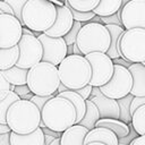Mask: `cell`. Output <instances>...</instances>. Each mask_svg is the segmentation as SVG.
Wrapping results in <instances>:
<instances>
[{
  "mask_svg": "<svg viewBox=\"0 0 145 145\" xmlns=\"http://www.w3.org/2000/svg\"><path fill=\"white\" fill-rule=\"evenodd\" d=\"M120 58L145 65V28L125 29L119 40Z\"/></svg>",
  "mask_w": 145,
  "mask_h": 145,
  "instance_id": "obj_7",
  "label": "cell"
},
{
  "mask_svg": "<svg viewBox=\"0 0 145 145\" xmlns=\"http://www.w3.org/2000/svg\"><path fill=\"white\" fill-rule=\"evenodd\" d=\"M68 88L65 86V85H62L61 83L59 84V86H58V88H57V93H60V92H63V91H67ZM57 95V94H56Z\"/></svg>",
  "mask_w": 145,
  "mask_h": 145,
  "instance_id": "obj_47",
  "label": "cell"
},
{
  "mask_svg": "<svg viewBox=\"0 0 145 145\" xmlns=\"http://www.w3.org/2000/svg\"><path fill=\"white\" fill-rule=\"evenodd\" d=\"M75 43L83 56L89 52L105 53L110 45V33L104 24L88 22L79 28Z\"/></svg>",
  "mask_w": 145,
  "mask_h": 145,
  "instance_id": "obj_6",
  "label": "cell"
},
{
  "mask_svg": "<svg viewBox=\"0 0 145 145\" xmlns=\"http://www.w3.org/2000/svg\"><path fill=\"white\" fill-rule=\"evenodd\" d=\"M59 79L68 89H78L89 83L92 69L83 54H67L57 66Z\"/></svg>",
  "mask_w": 145,
  "mask_h": 145,
  "instance_id": "obj_3",
  "label": "cell"
},
{
  "mask_svg": "<svg viewBox=\"0 0 145 145\" xmlns=\"http://www.w3.org/2000/svg\"><path fill=\"white\" fill-rule=\"evenodd\" d=\"M95 127H104L110 129L118 138L126 137L130 131V126L120 119L113 118H100L95 122Z\"/></svg>",
  "mask_w": 145,
  "mask_h": 145,
  "instance_id": "obj_20",
  "label": "cell"
},
{
  "mask_svg": "<svg viewBox=\"0 0 145 145\" xmlns=\"http://www.w3.org/2000/svg\"><path fill=\"white\" fill-rule=\"evenodd\" d=\"M56 15V6L49 0H27L22 9V24L33 32L43 33L51 27Z\"/></svg>",
  "mask_w": 145,
  "mask_h": 145,
  "instance_id": "obj_5",
  "label": "cell"
},
{
  "mask_svg": "<svg viewBox=\"0 0 145 145\" xmlns=\"http://www.w3.org/2000/svg\"><path fill=\"white\" fill-rule=\"evenodd\" d=\"M68 5L78 11H92L100 0H66Z\"/></svg>",
  "mask_w": 145,
  "mask_h": 145,
  "instance_id": "obj_30",
  "label": "cell"
},
{
  "mask_svg": "<svg viewBox=\"0 0 145 145\" xmlns=\"http://www.w3.org/2000/svg\"><path fill=\"white\" fill-rule=\"evenodd\" d=\"M57 95L61 96V97H65V99H67L68 101L71 102V104L74 105V108L76 110V123H78L82 120V118L84 117V113H85V110H86L85 100L72 89H67V91L57 93Z\"/></svg>",
  "mask_w": 145,
  "mask_h": 145,
  "instance_id": "obj_22",
  "label": "cell"
},
{
  "mask_svg": "<svg viewBox=\"0 0 145 145\" xmlns=\"http://www.w3.org/2000/svg\"><path fill=\"white\" fill-rule=\"evenodd\" d=\"M100 23H102L104 25H106V24H114V25H118V26H122L121 22H120V12H119V10L116 14H113V15L100 17Z\"/></svg>",
  "mask_w": 145,
  "mask_h": 145,
  "instance_id": "obj_34",
  "label": "cell"
},
{
  "mask_svg": "<svg viewBox=\"0 0 145 145\" xmlns=\"http://www.w3.org/2000/svg\"><path fill=\"white\" fill-rule=\"evenodd\" d=\"M91 65L92 76L89 79V85L93 87H100L109 82L113 74L112 59L103 52H89L84 56Z\"/></svg>",
  "mask_w": 145,
  "mask_h": 145,
  "instance_id": "obj_9",
  "label": "cell"
},
{
  "mask_svg": "<svg viewBox=\"0 0 145 145\" xmlns=\"http://www.w3.org/2000/svg\"><path fill=\"white\" fill-rule=\"evenodd\" d=\"M23 25L10 14H0V48L7 49L17 45L22 36Z\"/></svg>",
  "mask_w": 145,
  "mask_h": 145,
  "instance_id": "obj_13",
  "label": "cell"
},
{
  "mask_svg": "<svg viewBox=\"0 0 145 145\" xmlns=\"http://www.w3.org/2000/svg\"><path fill=\"white\" fill-rule=\"evenodd\" d=\"M72 54H82L76 43H74V44H72Z\"/></svg>",
  "mask_w": 145,
  "mask_h": 145,
  "instance_id": "obj_46",
  "label": "cell"
},
{
  "mask_svg": "<svg viewBox=\"0 0 145 145\" xmlns=\"http://www.w3.org/2000/svg\"><path fill=\"white\" fill-rule=\"evenodd\" d=\"M42 44V60L44 62L58 66L67 56V44L62 36L52 37L44 33H40L37 36Z\"/></svg>",
  "mask_w": 145,
  "mask_h": 145,
  "instance_id": "obj_11",
  "label": "cell"
},
{
  "mask_svg": "<svg viewBox=\"0 0 145 145\" xmlns=\"http://www.w3.org/2000/svg\"><path fill=\"white\" fill-rule=\"evenodd\" d=\"M85 145H105L103 143H100V142H91V143H87Z\"/></svg>",
  "mask_w": 145,
  "mask_h": 145,
  "instance_id": "obj_49",
  "label": "cell"
},
{
  "mask_svg": "<svg viewBox=\"0 0 145 145\" xmlns=\"http://www.w3.org/2000/svg\"><path fill=\"white\" fill-rule=\"evenodd\" d=\"M130 126L138 136L145 135V104L140 105L131 113Z\"/></svg>",
  "mask_w": 145,
  "mask_h": 145,
  "instance_id": "obj_27",
  "label": "cell"
},
{
  "mask_svg": "<svg viewBox=\"0 0 145 145\" xmlns=\"http://www.w3.org/2000/svg\"><path fill=\"white\" fill-rule=\"evenodd\" d=\"M12 92H15V93H16V94L19 96V99H23L25 95H27L28 93H31V91H29V88H28V86H27L26 84L15 86Z\"/></svg>",
  "mask_w": 145,
  "mask_h": 145,
  "instance_id": "obj_38",
  "label": "cell"
},
{
  "mask_svg": "<svg viewBox=\"0 0 145 145\" xmlns=\"http://www.w3.org/2000/svg\"><path fill=\"white\" fill-rule=\"evenodd\" d=\"M0 14H1V11H0Z\"/></svg>",
  "mask_w": 145,
  "mask_h": 145,
  "instance_id": "obj_51",
  "label": "cell"
},
{
  "mask_svg": "<svg viewBox=\"0 0 145 145\" xmlns=\"http://www.w3.org/2000/svg\"><path fill=\"white\" fill-rule=\"evenodd\" d=\"M63 5L69 8V10H70V12H71V15H72V18H74V20H76V22L86 23V22H89V20L95 16V14H94L93 11H78V10L71 8V7L68 5V2H67L66 0H63Z\"/></svg>",
  "mask_w": 145,
  "mask_h": 145,
  "instance_id": "obj_31",
  "label": "cell"
},
{
  "mask_svg": "<svg viewBox=\"0 0 145 145\" xmlns=\"http://www.w3.org/2000/svg\"><path fill=\"white\" fill-rule=\"evenodd\" d=\"M43 145H45V144H43Z\"/></svg>",
  "mask_w": 145,
  "mask_h": 145,
  "instance_id": "obj_50",
  "label": "cell"
},
{
  "mask_svg": "<svg viewBox=\"0 0 145 145\" xmlns=\"http://www.w3.org/2000/svg\"><path fill=\"white\" fill-rule=\"evenodd\" d=\"M85 104H86V110H85L84 117L78 122V125H82L85 128H87L88 130H91L95 127V122L100 119V116H99V111H97L96 105L92 101L85 100Z\"/></svg>",
  "mask_w": 145,
  "mask_h": 145,
  "instance_id": "obj_25",
  "label": "cell"
},
{
  "mask_svg": "<svg viewBox=\"0 0 145 145\" xmlns=\"http://www.w3.org/2000/svg\"><path fill=\"white\" fill-rule=\"evenodd\" d=\"M9 143L10 145H43L44 144V134L41 127H37L34 131L29 134H16L14 131L9 133Z\"/></svg>",
  "mask_w": 145,
  "mask_h": 145,
  "instance_id": "obj_18",
  "label": "cell"
},
{
  "mask_svg": "<svg viewBox=\"0 0 145 145\" xmlns=\"http://www.w3.org/2000/svg\"><path fill=\"white\" fill-rule=\"evenodd\" d=\"M112 62H113V63H118V65H120V66H123V67H126V68H128L129 65L131 63V62H129V61H127V60H125V59H122V58L112 59Z\"/></svg>",
  "mask_w": 145,
  "mask_h": 145,
  "instance_id": "obj_43",
  "label": "cell"
},
{
  "mask_svg": "<svg viewBox=\"0 0 145 145\" xmlns=\"http://www.w3.org/2000/svg\"><path fill=\"white\" fill-rule=\"evenodd\" d=\"M92 101L99 111L100 118H113V119H119V105L117 100L111 99L102 94L99 89V87H93L89 97L87 99Z\"/></svg>",
  "mask_w": 145,
  "mask_h": 145,
  "instance_id": "obj_14",
  "label": "cell"
},
{
  "mask_svg": "<svg viewBox=\"0 0 145 145\" xmlns=\"http://www.w3.org/2000/svg\"><path fill=\"white\" fill-rule=\"evenodd\" d=\"M145 104V96H133L131 100H130V104H129V112H130V116L131 113L137 109L139 108L140 105Z\"/></svg>",
  "mask_w": 145,
  "mask_h": 145,
  "instance_id": "obj_37",
  "label": "cell"
},
{
  "mask_svg": "<svg viewBox=\"0 0 145 145\" xmlns=\"http://www.w3.org/2000/svg\"><path fill=\"white\" fill-rule=\"evenodd\" d=\"M41 122L44 127L62 133L68 127L76 123V110L70 101L54 95L45 102L41 109Z\"/></svg>",
  "mask_w": 145,
  "mask_h": 145,
  "instance_id": "obj_1",
  "label": "cell"
},
{
  "mask_svg": "<svg viewBox=\"0 0 145 145\" xmlns=\"http://www.w3.org/2000/svg\"><path fill=\"white\" fill-rule=\"evenodd\" d=\"M92 88H93V86H91L89 84H87V85H85V86H83V87H80L78 89H75V92L77 94H79L84 100H87L89 97V95H91Z\"/></svg>",
  "mask_w": 145,
  "mask_h": 145,
  "instance_id": "obj_39",
  "label": "cell"
},
{
  "mask_svg": "<svg viewBox=\"0 0 145 145\" xmlns=\"http://www.w3.org/2000/svg\"><path fill=\"white\" fill-rule=\"evenodd\" d=\"M41 122V112L29 100H17L8 109L6 123L10 131L16 134H29L34 131Z\"/></svg>",
  "mask_w": 145,
  "mask_h": 145,
  "instance_id": "obj_2",
  "label": "cell"
},
{
  "mask_svg": "<svg viewBox=\"0 0 145 145\" xmlns=\"http://www.w3.org/2000/svg\"><path fill=\"white\" fill-rule=\"evenodd\" d=\"M17 100H19V96L15 92L10 91L7 94V96L3 100L0 101V123H6V114H7V111H8L9 106L15 101H17Z\"/></svg>",
  "mask_w": 145,
  "mask_h": 145,
  "instance_id": "obj_29",
  "label": "cell"
},
{
  "mask_svg": "<svg viewBox=\"0 0 145 145\" xmlns=\"http://www.w3.org/2000/svg\"><path fill=\"white\" fill-rule=\"evenodd\" d=\"M119 12L125 29L145 28V0H130L120 7Z\"/></svg>",
  "mask_w": 145,
  "mask_h": 145,
  "instance_id": "obj_12",
  "label": "cell"
},
{
  "mask_svg": "<svg viewBox=\"0 0 145 145\" xmlns=\"http://www.w3.org/2000/svg\"><path fill=\"white\" fill-rule=\"evenodd\" d=\"M105 27L108 28L110 33V45L108 51L105 52L110 59H116L120 58V52H119V40L121 34L123 33L125 28L122 26H118L114 24H106Z\"/></svg>",
  "mask_w": 145,
  "mask_h": 145,
  "instance_id": "obj_21",
  "label": "cell"
},
{
  "mask_svg": "<svg viewBox=\"0 0 145 145\" xmlns=\"http://www.w3.org/2000/svg\"><path fill=\"white\" fill-rule=\"evenodd\" d=\"M9 133L0 134V145H10V143H9Z\"/></svg>",
  "mask_w": 145,
  "mask_h": 145,
  "instance_id": "obj_42",
  "label": "cell"
},
{
  "mask_svg": "<svg viewBox=\"0 0 145 145\" xmlns=\"http://www.w3.org/2000/svg\"><path fill=\"white\" fill-rule=\"evenodd\" d=\"M88 129L82 125L75 123L63 130L59 137L60 145H84V138Z\"/></svg>",
  "mask_w": 145,
  "mask_h": 145,
  "instance_id": "obj_17",
  "label": "cell"
},
{
  "mask_svg": "<svg viewBox=\"0 0 145 145\" xmlns=\"http://www.w3.org/2000/svg\"><path fill=\"white\" fill-rule=\"evenodd\" d=\"M27 70L25 68H19L17 66H12L11 68L3 70L2 75L7 79V82L10 85L17 86V85H24L26 84V78H27Z\"/></svg>",
  "mask_w": 145,
  "mask_h": 145,
  "instance_id": "obj_23",
  "label": "cell"
},
{
  "mask_svg": "<svg viewBox=\"0 0 145 145\" xmlns=\"http://www.w3.org/2000/svg\"><path fill=\"white\" fill-rule=\"evenodd\" d=\"M56 9H57V15H56V19L53 24L51 25V27H49L43 33L48 36L60 37V36H63L71 28L74 18L67 6L65 5L56 6Z\"/></svg>",
  "mask_w": 145,
  "mask_h": 145,
  "instance_id": "obj_15",
  "label": "cell"
},
{
  "mask_svg": "<svg viewBox=\"0 0 145 145\" xmlns=\"http://www.w3.org/2000/svg\"><path fill=\"white\" fill-rule=\"evenodd\" d=\"M49 145H60V144H59V137L54 138V139H53V140H52V142H51Z\"/></svg>",
  "mask_w": 145,
  "mask_h": 145,
  "instance_id": "obj_48",
  "label": "cell"
},
{
  "mask_svg": "<svg viewBox=\"0 0 145 145\" xmlns=\"http://www.w3.org/2000/svg\"><path fill=\"white\" fill-rule=\"evenodd\" d=\"M121 7V0H100L97 6L92 10L96 16H110L116 14Z\"/></svg>",
  "mask_w": 145,
  "mask_h": 145,
  "instance_id": "obj_26",
  "label": "cell"
},
{
  "mask_svg": "<svg viewBox=\"0 0 145 145\" xmlns=\"http://www.w3.org/2000/svg\"><path fill=\"white\" fill-rule=\"evenodd\" d=\"M80 27H82V23H80V22H76V20H74L71 28H70V29L62 36L63 40H65V42H66V44H67V46H68V45H72V44L75 43L77 33H78V31H79Z\"/></svg>",
  "mask_w": 145,
  "mask_h": 145,
  "instance_id": "obj_32",
  "label": "cell"
},
{
  "mask_svg": "<svg viewBox=\"0 0 145 145\" xmlns=\"http://www.w3.org/2000/svg\"><path fill=\"white\" fill-rule=\"evenodd\" d=\"M91 142H100L105 145H118V137L108 128L94 127L87 131L84 138V145Z\"/></svg>",
  "mask_w": 145,
  "mask_h": 145,
  "instance_id": "obj_19",
  "label": "cell"
},
{
  "mask_svg": "<svg viewBox=\"0 0 145 145\" xmlns=\"http://www.w3.org/2000/svg\"><path fill=\"white\" fill-rule=\"evenodd\" d=\"M0 11L1 12H5V14H10V15H14L12 14V10L10 8V6L5 2L3 0H0Z\"/></svg>",
  "mask_w": 145,
  "mask_h": 145,
  "instance_id": "obj_41",
  "label": "cell"
},
{
  "mask_svg": "<svg viewBox=\"0 0 145 145\" xmlns=\"http://www.w3.org/2000/svg\"><path fill=\"white\" fill-rule=\"evenodd\" d=\"M128 145H145V135L143 136H136L133 138Z\"/></svg>",
  "mask_w": 145,
  "mask_h": 145,
  "instance_id": "obj_40",
  "label": "cell"
},
{
  "mask_svg": "<svg viewBox=\"0 0 145 145\" xmlns=\"http://www.w3.org/2000/svg\"><path fill=\"white\" fill-rule=\"evenodd\" d=\"M133 95L128 94L121 99H118V105H119V119L126 123L130 122V112H129V104H130V100H131Z\"/></svg>",
  "mask_w": 145,
  "mask_h": 145,
  "instance_id": "obj_28",
  "label": "cell"
},
{
  "mask_svg": "<svg viewBox=\"0 0 145 145\" xmlns=\"http://www.w3.org/2000/svg\"><path fill=\"white\" fill-rule=\"evenodd\" d=\"M9 92H10V84L7 82V79L2 75V71L0 70V101L3 100Z\"/></svg>",
  "mask_w": 145,
  "mask_h": 145,
  "instance_id": "obj_35",
  "label": "cell"
},
{
  "mask_svg": "<svg viewBox=\"0 0 145 145\" xmlns=\"http://www.w3.org/2000/svg\"><path fill=\"white\" fill-rule=\"evenodd\" d=\"M3 1L7 2V3L10 6L14 16H15V17L20 22V24H22V9H23L24 5L27 2V0H3ZM22 25H23V24H22Z\"/></svg>",
  "mask_w": 145,
  "mask_h": 145,
  "instance_id": "obj_33",
  "label": "cell"
},
{
  "mask_svg": "<svg viewBox=\"0 0 145 145\" xmlns=\"http://www.w3.org/2000/svg\"><path fill=\"white\" fill-rule=\"evenodd\" d=\"M17 46L19 54L15 66L28 69L42 60V44L36 36L22 34Z\"/></svg>",
  "mask_w": 145,
  "mask_h": 145,
  "instance_id": "obj_10",
  "label": "cell"
},
{
  "mask_svg": "<svg viewBox=\"0 0 145 145\" xmlns=\"http://www.w3.org/2000/svg\"><path fill=\"white\" fill-rule=\"evenodd\" d=\"M10 129L9 127L7 126V123H0V134H3V133H9Z\"/></svg>",
  "mask_w": 145,
  "mask_h": 145,
  "instance_id": "obj_45",
  "label": "cell"
},
{
  "mask_svg": "<svg viewBox=\"0 0 145 145\" xmlns=\"http://www.w3.org/2000/svg\"><path fill=\"white\" fill-rule=\"evenodd\" d=\"M52 96H54V95H46V96H40V95H33L31 99H29V101L31 102H33L36 106H37V109L41 111V109L43 108V105L45 104V102L48 101V100H50Z\"/></svg>",
  "mask_w": 145,
  "mask_h": 145,
  "instance_id": "obj_36",
  "label": "cell"
},
{
  "mask_svg": "<svg viewBox=\"0 0 145 145\" xmlns=\"http://www.w3.org/2000/svg\"><path fill=\"white\" fill-rule=\"evenodd\" d=\"M127 69L129 70L133 80L129 94L133 96H145V65L134 62L130 63Z\"/></svg>",
  "mask_w": 145,
  "mask_h": 145,
  "instance_id": "obj_16",
  "label": "cell"
},
{
  "mask_svg": "<svg viewBox=\"0 0 145 145\" xmlns=\"http://www.w3.org/2000/svg\"><path fill=\"white\" fill-rule=\"evenodd\" d=\"M22 34H26V35H33V36H37L40 33H37V32H33L32 29H29V28H27V27L23 26V28H22Z\"/></svg>",
  "mask_w": 145,
  "mask_h": 145,
  "instance_id": "obj_44",
  "label": "cell"
},
{
  "mask_svg": "<svg viewBox=\"0 0 145 145\" xmlns=\"http://www.w3.org/2000/svg\"><path fill=\"white\" fill-rule=\"evenodd\" d=\"M131 86H133V80L129 70L123 66L114 63L113 74L111 78L109 79L108 83L100 86L99 89L105 96L118 100L128 95L130 93Z\"/></svg>",
  "mask_w": 145,
  "mask_h": 145,
  "instance_id": "obj_8",
  "label": "cell"
},
{
  "mask_svg": "<svg viewBox=\"0 0 145 145\" xmlns=\"http://www.w3.org/2000/svg\"><path fill=\"white\" fill-rule=\"evenodd\" d=\"M18 46L14 45L11 48L1 49L0 48V70H7L16 65L18 60Z\"/></svg>",
  "mask_w": 145,
  "mask_h": 145,
  "instance_id": "obj_24",
  "label": "cell"
},
{
  "mask_svg": "<svg viewBox=\"0 0 145 145\" xmlns=\"http://www.w3.org/2000/svg\"><path fill=\"white\" fill-rule=\"evenodd\" d=\"M60 84L57 66L40 61L28 68L26 85L34 95H56Z\"/></svg>",
  "mask_w": 145,
  "mask_h": 145,
  "instance_id": "obj_4",
  "label": "cell"
}]
</instances>
